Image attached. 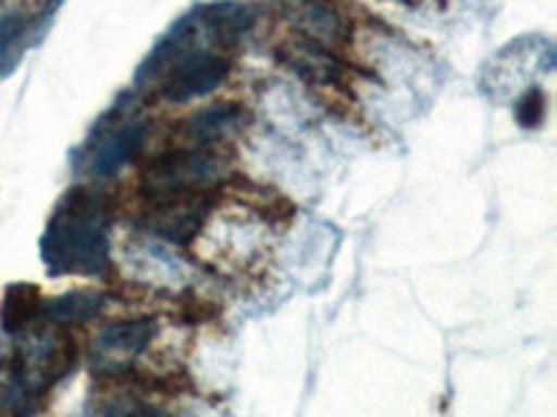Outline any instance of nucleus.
Here are the masks:
<instances>
[{
	"label": "nucleus",
	"mask_w": 557,
	"mask_h": 417,
	"mask_svg": "<svg viewBox=\"0 0 557 417\" xmlns=\"http://www.w3.org/2000/svg\"><path fill=\"white\" fill-rule=\"evenodd\" d=\"M42 256L57 273H101L109 262V208L103 195L87 187L70 190L45 231Z\"/></svg>",
	"instance_id": "1"
},
{
	"label": "nucleus",
	"mask_w": 557,
	"mask_h": 417,
	"mask_svg": "<svg viewBox=\"0 0 557 417\" xmlns=\"http://www.w3.org/2000/svg\"><path fill=\"white\" fill-rule=\"evenodd\" d=\"M148 198L151 206L146 212V226L168 242L187 245L201 231L203 220L215 206L218 192L212 187H190V190L153 192Z\"/></svg>",
	"instance_id": "2"
},
{
	"label": "nucleus",
	"mask_w": 557,
	"mask_h": 417,
	"mask_svg": "<svg viewBox=\"0 0 557 417\" xmlns=\"http://www.w3.org/2000/svg\"><path fill=\"white\" fill-rule=\"evenodd\" d=\"M226 167V159L218 148H176L162 156L151 159L143 173L146 195L168 190H190V187H209V181Z\"/></svg>",
	"instance_id": "3"
},
{
	"label": "nucleus",
	"mask_w": 557,
	"mask_h": 417,
	"mask_svg": "<svg viewBox=\"0 0 557 417\" xmlns=\"http://www.w3.org/2000/svg\"><path fill=\"white\" fill-rule=\"evenodd\" d=\"M157 334L153 317H137V320L109 323L107 329L92 342V367L98 376H117L132 367Z\"/></svg>",
	"instance_id": "4"
},
{
	"label": "nucleus",
	"mask_w": 557,
	"mask_h": 417,
	"mask_svg": "<svg viewBox=\"0 0 557 417\" xmlns=\"http://www.w3.org/2000/svg\"><path fill=\"white\" fill-rule=\"evenodd\" d=\"M228 76V62L218 53H196L173 67L171 76L162 84V98L171 103H187L193 98L209 96L221 87Z\"/></svg>",
	"instance_id": "5"
},
{
	"label": "nucleus",
	"mask_w": 557,
	"mask_h": 417,
	"mask_svg": "<svg viewBox=\"0 0 557 417\" xmlns=\"http://www.w3.org/2000/svg\"><path fill=\"white\" fill-rule=\"evenodd\" d=\"M146 139V126L143 123H128V126L114 128L101 146L92 153V173L96 176H114L137 156L139 146Z\"/></svg>",
	"instance_id": "6"
},
{
	"label": "nucleus",
	"mask_w": 557,
	"mask_h": 417,
	"mask_svg": "<svg viewBox=\"0 0 557 417\" xmlns=\"http://www.w3.org/2000/svg\"><path fill=\"white\" fill-rule=\"evenodd\" d=\"M287 67L307 78L310 84H335L341 81V64L330 51H323L318 42L301 39V42L287 45V51L282 53Z\"/></svg>",
	"instance_id": "7"
},
{
	"label": "nucleus",
	"mask_w": 557,
	"mask_h": 417,
	"mask_svg": "<svg viewBox=\"0 0 557 417\" xmlns=\"http://www.w3.org/2000/svg\"><path fill=\"white\" fill-rule=\"evenodd\" d=\"M248 121V114L243 112V106L237 103H226V106H212L198 112L190 121L187 131L196 139L198 146H215L221 139H226L228 134L243 128V123Z\"/></svg>",
	"instance_id": "8"
},
{
	"label": "nucleus",
	"mask_w": 557,
	"mask_h": 417,
	"mask_svg": "<svg viewBox=\"0 0 557 417\" xmlns=\"http://www.w3.org/2000/svg\"><path fill=\"white\" fill-rule=\"evenodd\" d=\"M103 309V295L98 292H70L57 298L51 304H42V320L67 329V326H82V323L96 320Z\"/></svg>",
	"instance_id": "9"
},
{
	"label": "nucleus",
	"mask_w": 557,
	"mask_h": 417,
	"mask_svg": "<svg viewBox=\"0 0 557 417\" xmlns=\"http://www.w3.org/2000/svg\"><path fill=\"white\" fill-rule=\"evenodd\" d=\"M42 295L34 285H14L7 290L3 306H0V323L9 334L28 329L42 315Z\"/></svg>",
	"instance_id": "10"
},
{
	"label": "nucleus",
	"mask_w": 557,
	"mask_h": 417,
	"mask_svg": "<svg viewBox=\"0 0 557 417\" xmlns=\"http://www.w3.org/2000/svg\"><path fill=\"white\" fill-rule=\"evenodd\" d=\"M544 112H546V98L541 89H530V92L519 101V106H516V117H519V123L524 128L541 126Z\"/></svg>",
	"instance_id": "11"
},
{
	"label": "nucleus",
	"mask_w": 557,
	"mask_h": 417,
	"mask_svg": "<svg viewBox=\"0 0 557 417\" xmlns=\"http://www.w3.org/2000/svg\"><path fill=\"white\" fill-rule=\"evenodd\" d=\"M305 20H307V26H310V31L318 34V37L337 31V17L330 12V9H321V7L307 9Z\"/></svg>",
	"instance_id": "12"
}]
</instances>
